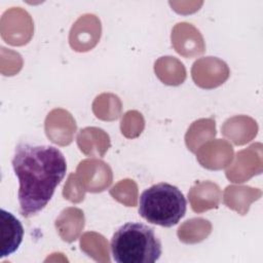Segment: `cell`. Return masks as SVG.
Returning a JSON list of instances; mask_svg holds the SVG:
<instances>
[{
    "mask_svg": "<svg viewBox=\"0 0 263 263\" xmlns=\"http://www.w3.org/2000/svg\"><path fill=\"white\" fill-rule=\"evenodd\" d=\"M11 163L20 182L17 197L21 215L30 218L51 199L66 175V158L53 146L20 143Z\"/></svg>",
    "mask_w": 263,
    "mask_h": 263,
    "instance_id": "obj_1",
    "label": "cell"
},
{
    "mask_svg": "<svg viewBox=\"0 0 263 263\" xmlns=\"http://www.w3.org/2000/svg\"><path fill=\"white\" fill-rule=\"evenodd\" d=\"M110 247L117 263H153L160 258L162 252L154 229L138 222L120 226L114 232Z\"/></svg>",
    "mask_w": 263,
    "mask_h": 263,
    "instance_id": "obj_2",
    "label": "cell"
},
{
    "mask_svg": "<svg viewBox=\"0 0 263 263\" xmlns=\"http://www.w3.org/2000/svg\"><path fill=\"white\" fill-rule=\"evenodd\" d=\"M186 198L181 190L161 182L144 190L140 196L139 214L147 222L172 227L185 216Z\"/></svg>",
    "mask_w": 263,
    "mask_h": 263,
    "instance_id": "obj_3",
    "label": "cell"
},
{
    "mask_svg": "<svg viewBox=\"0 0 263 263\" xmlns=\"http://www.w3.org/2000/svg\"><path fill=\"white\" fill-rule=\"evenodd\" d=\"M2 39L11 45H24L32 36L33 27L30 15L20 7L6 10L1 16Z\"/></svg>",
    "mask_w": 263,
    "mask_h": 263,
    "instance_id": "obj_4",
    "label": "cell"
},
{
    "mask_svg": "<svg viewBox=\"0 0 263 263\" xmlns=\"http://www.w3.org/2000/svg\"><path fill=\"white\" fill-rule=\"evenodd\" d=\"M192 78L202 88H214L222 84L229 75L227 65L213 57L202 58L193 64Z\"/></svg>",
    "mask_w": 263,
    "mask_h": 263,
    "instance_id": "obj_5",
    "label": "cell"
},
{
    "mask_svg": "<svg viewBox=\"0 0 263 263\" xmlns=\"http://www.w3.org/2000/svg\"><path fill=\"white\" fill-rule=\"evenodd\" d=\"M101 37V23L93 14L82 15L70 31L69 42L76 51L91 49Z\"/></svg>",
    "mask_w": 263,
    "mask_h": 263,
    "instance_id": "obj_6",
    "label": "cell"
},
{
    "mask_svg": "<svg viewBox=\"0 0 263 263\" xmlns=\"http://www.w3.org/2000/svg\"><path fill=\"white\" fill-rule=\"evenodd\" d=\"M78 176L87 191H104L112 182V172L107 163L97 159H85L77 167Z\"/></svg>",
    "mask_w": 263,
    "mask_h": 263,
    "instance_id": "obj_7",
    "label": "cell"
},
{
    "mask_svg": "<svg viewBox=\"0 0 263 263\" xmlns=\"http://www.w3.org/2000/svg\"><path fill=\"white\" fill-rule=\"evenodd\" d=\"M76 130L75 120L65 110H52L45 119V133L49 140L55 144L65 146L72 142Z\"/></svg>",
    "mask_w": 263,
    "mask_h": 263,
    "instance_id": "obj_8",
    "label": "cell"
},
{
    "mask_svg": "<svg viewBox=\"0 0 263 263\" xmlns=\"http://www.w3.org/2000/svg\"><path fill=\"white\" fill-rule=\"evenodd\" d=\"M172 44L178 53L186 58L196 57L204 51V43L199 31L187 23H180L174 28Z\"/></svg>",
    "mask_w": 263,
    "mask_h": 263,
    "instance_id": "obj_9",
    "label": "cell"
},
{
    "mask_svg": "<svg viewBox=\"0 0 263 263\" xmlns=\"http://www.w3.org/2000/svg\"><path fill=\"white\" fill-rule=\"evenodd\" d=\"M1 242L0 258L14 253L23 240L24 228L20 220L11 213L1 209Z\"/></svg>",
    "mask_w": 263,
    "mask_h": 263,
    "instance_id": "obj_10",
    "label": "cell"
},
{
    "mask_svg": "<svg viewBox=\"0 0 263 263\" xmlns=\"http://www.w3.org/2000/svg\"><path fill=\"white\" fill-rule=\"evenodd\" d=\"M232 147L223 140H217L204 145L197 153V160L203 167L220 170L225 167L232 158Z\"/></svg>",
    "mask_w": 263,
    "mask_h": 263,
    "instance_id": "obj_11",
    "label": "cell"
},
{
    "mask_svg": "<svg viewBox=\"0 0 263 263\" xmlns=\"http://www.w3.org/2000/svg\"><path fill=\"white\" fill-rule=\"evenodd\" d=\"M221 191L217 184L204 181L196 184L188 192L191 208L196 213H202L210 209L218 208Z\"/></svg>",
    "mask_w": 263,
    "mask_h": 263,
    "instance_id": "obj_12",
    "label": "cell"
},
{
    "mask_svg": "<svg viewBox=\"0 0 263 263\" xmlns=\"http://www.w3.org/2000/svg\"><path fill=\"white\" fill-rule=\"evenodd\" d=\"M77 144L81 152L86 155L103 156L110 147V139L101 128L85 127L79 132Z\"/></svg>",
    "mask_w": 263,
    "mask_h": 263,
    "instance_id": "obj_13",
    "label": "cell"
},
{
    "mask_svg": "<svg viewBox=\"0 0 263 263\" xmlns=\"http://www.w3.org/2000/svg\"><path fill=\"white\" fill-rule=\"evenodd\" d=\"M83 227V212L77 208L64 210L55 220V228L62 239L67 242L76 240Z\"/></svg>",
    "mask_w": 263,
    "mask_h": 263,
    "instance_id": "obj_14",
    "label": "cell"
},
{
    "mask_svg": "<svg viewBox=\"0 0 263 263\" xmlns=\"http://www.w3.org/2000/svg\"><path fill=\"white\" fill-rule=\"evenodd\" d=\"M154 70L158 78L168 85H179L186 77L183 64L172 57L160 58L155 63Z\"/></svg>",
    "mask_w": 263,
    "mask_h": 263,
    "instance_id": "obj_15",
    "label": "cell"
},
{
    "mask_svg": "<svg viewBox=\"0 0 263 263\" xmlns=\"http://www.w3.org/2000/svg\"><path fill=\"white\" fill-rule=\"evenodd\" d=\"M216 136L215 120L199 119L192 123L185 136V142L191 152H196L198 146Z\"/></svg>",
    "mask_w": 263,
    "mask_h": 263,
    "instance_id": "obj_16",
    "label": "cell"
},
{
    "mask_svg": "<svg viewBox=\"0 0 263 263\" xmlns=\"http://www.w3.org/2000/svg\"><path fill=\"white\" fill-rule=\"evenodd\" d=\"M212 231L211 223L202 218H194L186 221L178 229L179 239L185 243H196L204 238Z\"/></svg>",
    "mask_w": 263,
    "mask_h": 263,
    "instance_id": "obj_17",
    "label": "cell"
},
{
    "mask_svg": "<svg viewBox=\"0 0 263 263\" xmlns=\"http://www.w3.org/2000/svg\"><path fill=\"white\" fill-rule=\"evenodd\" d=\"M80 248L96 261L109 262L108 242L105 237L96 232H86L80 238Z\"/></svg>",
    "mask_w": 263,
    "mask_h": 263,
    "instance_id": "obj_18",
    "label": "cell"
},
{
    "mask_svg": "<svg viewBox=\"0 0 263 263\" xmlns=\"http://www.w3.org/2000/svg\"><path fill=\"white\" fill-rule=\"evenodd\" d=\"M120 105L118 97L111 93H103L96 98L92 110L96 116L103 120H113L118 118L121 108H110V106Z\"/></svg>",
    "mask_w": 263,
    "mask_h": 263,
    "instance_id": "obj_19",
    "label": "cell"
},
{
    "mask_svg": "<svg viewBox=\"0 0 263 263\" xmlns=\"http://www.w3.org/2000/svg\"><path fill=\"white\" fill-rule=\"evenodd\" d=\"M110 194L114 199L124 203L127 206H135L137 204L138 189L137 185L133 180H122L115 185L111 190Z\"/></svg>",
    "mask_w": 263,
    "mask_h": 263,
    "instance_id": "obj_20",
    "label": "cell"
},
{
    "mask_svg": "<svg viewBox=\"0 0 263 263\" xmlns=\"http://www.w3.org/2000/svg\"><path fill=\"white\" fill-rule=\"evenodd\" d=\"M144 120L142 115L137 111H128L121 121V133L126 138H136L138 137L143 128L144 123H137Z\"/></svg>",
    "mask_w": 263,
    "mask_h": 263,
    "instance_id": "obj_21",
    "label": "cell"
},
{
    "mask_svg": "<svg viewBox=\"0 0 263 263\" xmlns=\"http://www.w3.org/2000/svg\"><path fill=\"white\" fill-rule=\"evenodd\" d=\"M78 181L79 180L77 179L76 175L71 174L68 178L67 183L64 186L63 195L65 196V198H67L72 202H79L84 198V191L76 190V189H82V186H79Z\"/></svg>",
    "mask_w": 263,
    "mask_h": 263,
    "instance_id": "obj_22",
    "label": "cell"
}]
</instances>
